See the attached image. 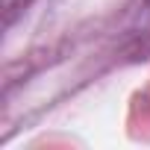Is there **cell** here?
Here are the masks:
<instances>
[{"mask_svg":"<svg viewBox=\"0 0 150 150\" xmlns=\"http://www.w3.org/2000/svg\"><path fill=\"white\" fill-rule=\"evenodd\" d=\"M27 3V0H3V9H6V21L12 18V12L18 9V6H24Z\"/></svg>","mask_w":150,"mask_h":150,"instance_id":"obj_1","label":"cell"}]
</instances>
